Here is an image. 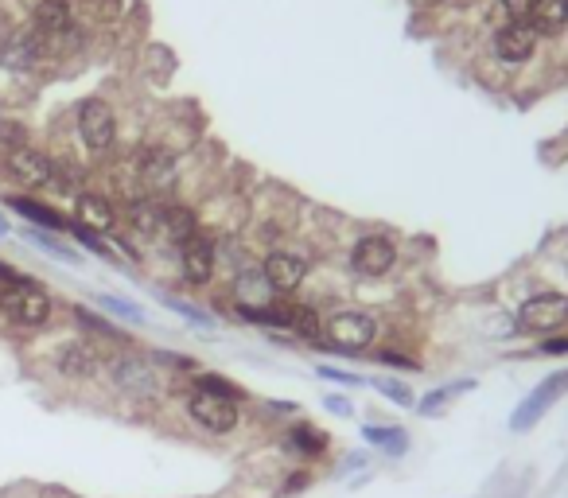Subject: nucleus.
<instances>
[{
	"label": "nucleus",
	"mask_w": 568,
	"mask_h": 498,
	"mask_svg": "<svg viewBox=\"0 0 568 498\" xmlns=\"http://www.w3.org/2000/svg\"><path fill=\"white\" fill-rule=\"evenodd\" d=\"M0 312L20 327H43L51 320V296L36 281L16 277L12 285H0Z\"/></svg>",
	"instance_id": "1"
},
{
	"label": "nucleus",
	"mask_w": 568,
	"mask_h": 498,
	"mask_svg": "<svg viewBox=\"0 0 568 498\" xmlns=\"http://www.w3.org/2000/svg\"><path fill=\"white\" fill-rule=\"evenodd\" d=\"M187 413H191V421L199 428H207L214 436H226V432H234L238 421H242V413H238V401L234 397H226V393H214V390H199L187 397Z\"/></svg>",
	"instance_id": "2"
},
{
	"label": "nucleus",
	"mask_w": 568,
	"mask_h": 498,
	"mask_svg": "<svg viewBox=\"0 0 568 498\" xmlns=\"http://www.w3.org/2000/svg\"><path fill=\"white\" fill-rule=\"evenodd\" d=\"M78 137H82V144L90 152H109L113 141H117V117H113V109L106 102H98V98L82 102L78 106Z\"/></svg>",
	"instance_id": "3"
},
{
	"label": "nucleus",
	"mask_w": 568,
	"mask_h": 498,
	"mask_svg": "<svg viewBox=\"0 0 568 498\" xmlns=\"http://www.w3.org/2000/svg\"><path fill=\"white\" fill-rule=\"evenodd\" d=\"M518 323H522L526 331H537V335L565 327L568 323V296L565 292H537V296H530V300L518 308Z\"/></svg>",
	"instance_id": "4"
},
{
	"label": "nucleus",
	"mask_w": 568,
	"mask_h": 498,
	"mask_svg": "<svg viewBox=\"0 0 568 498\" xmlns=\"http://www.w3.org/2000/svg\"><path fill=\"white\" fill-rule=\"evenodd\" d=\"M327 339H331V347L355 355V351H366L378 339V323L370 320L366 312H335L327 320Z\"/></svg>",
	"instance_id": "5"
},
{
	"label": "nucleus",
	"mask_w": 568,
	"mask_h": 498,
	"mask_svg": "<svg viewBox=\"0 0 568 498\" xmlns=\"http://www.w3.org/2000/svg\"><path fill=\"white\" fill-rule=\"evenodd\" d=\"M4 164H8L12 179H20L28 191H39V187H47L55 179V164L39 148H32V144H12Z\"/></svg>",
	"instance_id": "6"
},
{
	"label": "nucleus",
	"mask_w": 568,
	"mask_h": 498,
	"mask_svg": "<svg viewBox=\"0 0 568 498\" xmlns=\"http://www.w3.org/2000/svg\"><path fill=\"white\" fill-rule=\"evenodd\" d=\"M565 390H568V370L549 374V378H545V382H541V386H537V390L518 405V413L510 417V428H514V432H526V428H530L533 421H537V417H541V413H545V409H549V405H553V401H557Z\"/></svg>",
	"instance_id": "7"
},
{
	"label": "nucleus",
	"mask_w": 568,
	"mask_h": 498,
	"mask_svg": "<svg viewBox=\"0 0 568 498\" xmlns=\"http://www.w3.org/2000/svg\"><path fill=\"white\" fill-rule=\"evenodd\" d=\"M393 261H397V246H393V238L386 234H370V238H362L351 253V265H355V273L362 277H386L393 269Z\"/></svg>",
	"instance_id": "8"
},
{
	"label": "nucleus",
	"mask_w": 568,
	"mask_h": 498,
	"mask_svg": "<svg viewBox=\"0 0 568 498\" xmlns=\"http://www.w3.org/2000/svg\"><path fill=\"white\" fill-rule=\"evenodd\" d=\"M533 47H537V32L526 20H510V24H502L495 32V55L502 63H510V67L526 63L533 55Z\"/></svg>",
	"instance_id": "9"
},
{
	"label": "nucleus",
	"mask_w": 568,
	"mask_h": 498,
	"mask_svg": "<svg viewBox=\"0 0 568 498\" xmlns=\"http://www.w3.org/2000/svg\"><path fill=\"white\" fill-rule=\"evenodd\" d=\"M179 265H183V277L191 285H207L214 277V246L199 230L187 242H179Z\"/></svg>",
	"instance_id": "10"
},
{
	"label": "nucleus",
	"mask_w": 568,
	"mask_h": 498,
	"mask_svg": "<svg viewBox=\"0 0 568 498\" xmlns=\"http://www.w3.org/2000/svg\"><path fill=\"white\" fill-rule=\"evenodd\" d=\"M265 281H269V288L273 292H292V288L304 285V277H308V261L304 257H296V253H284V249H277V253H269L265 257Z\"/></svg>",
	"instance_id": "11"
},
{
	"label": "nucleus",
	"mask_w": 568,
	"mask_h": 498,
	"mask_svg": "<svg viewBox=\"0 0 568 498\" xmlns=\"http://www.w3.org/2000/svg\"><path fill=\"white\" fill-rule=\"evenodd\" d=\"M113 382L133 397H152L156 393V370L144 358H117L113 362Z\"/></svg>",
	"instance_id": "12"
},
{
	"label": "nucleus",
	"mask_w": 568,
	"mask_h": 498,
	"mask_svg": "<svg viewBox=\"0 0 568 498\" xmlns=\"http://www.w3.org/2000/svg\"><path fill=\"white\" fill-rule=\"evenodd\" d=\"M269 292H273V288L265 281V273H238V281H234V300H238V308L246 312L249 320H257L261 312L273 308Z\"/></svg>",
	"instance_id": "13"
},
{
	"label": "nucleus",
	"mask_w": 568,
	"mask_h": 498,
	"mask_svg": "<svg viewBox=\"0 0 568 498\" xmlns=\"http://www.w3.org/2000/svg\"><path fill=\"white\" fill-rule=\"evenodd\" d=\"M526 24L537 36H561L568 28V0H530Z\"/></svg>",
	"instance_id": "14"
},
{
	"label": "nucleus",
	"mask_w": 568,
	"mask_h": 498,
	"mask_svg": "<svg viewBox=\"0 0 568 498\" xmlns=\"http://www.w3.org/2000/svg\"><path fill=\"white\" fill-rule=\"evenodd\" d=\"M98 366H102L98 351L90 343H82V339L59 347V355H55V370L67 374V378H90V374H98Z\"/></svg>",
	"instance_id": "15"
},
{
	"label": "nucleus",
	"mask_w": 568,
	"mask_h": 498,
	"mask_svg": "<svg viewBox=\"0 0 568 498\" xmlns=\"http://www.w3.org/2000/svg\"><path fill=\"white\" fill-rule=\"evenodd\" d=\"M74 214H78V226H86V230H94V234L117 226V211H113V203H109L106 195H78Z\"/></svg>",
	"instance_id": "16"
},
{
	"label": "nucleus",
	"mask_w": 568,
	"mask_h": 498,
	"mask_svg": "<svg viewBox=\"0 0 568 498\" xmlns=\"http://www.w3.org/2000/svg\"><path fill=\"white\" fill-rule=\"evenodd\" d=\"M141 179L152 191L172 187V183H176V164H172V156H168L164 148H148L141 156Z\"/></svg>",
	"instance_id": "17"
},
{
	"label": "nucleus",
	"mask_w": 568,
	"mask_h": 498,
	"mask_svg": "<svg viewBox=\"0 0 568 498\" xmlns=\"http://www.w3.org/2000/svg\"><path fill=\"white\" fill-rule=\"evenodd\" d=\"M74 16H71V4L67 0H39L36 8V28L47 32V36H63L71 32Z\"/></svg>",
	"instance_id": "18"
},
{
	"label": "nucleus",
	"mask_w": 568,
	"mask_h": 498,
	"mask_svg": "<svg viewBox=\"0 0 568 498\" xmlns=\"http://www.w3.org/2000/svg\"><path fill=\"white\" fill-rule=\"evenodd\" d=\"M129 222L141 234H148V238L164 234V203H156V199H133L129 203Z\"/></svg>",
	"instance_id": "19"
},
{
	"label": "nucleus",
	"mask_w": 568,
	"mask_h": 498,
	"mask_svg": "<svg viewBox=\"0 0 568 498\" xmlns=\"http://www.w3.org/2000/svg\"><path fill=\"white\" fill-rule=\"evenodd\" d=\"M8 207H12V211H20L28 222H36L39 230H67V222H63L59 214L51 211V207H43V203H36V199H28V195L8 199Z\"/></svg>",
	"instance_id": "20"
},
{
	"label": "nucleus",
	"mask_w": 568,
	"mask_h": 498,
	"mask_svg": "<svg viewBox=\"0 0 568 498\" xmlns=\"http://www.w3.org/2000/svg\"><path fill=\"white\" fill-rule=\"evenodd\" d=\"M164 234L176 242H187L195 234V214L187 207H164Z\"/></svg>",
	"instance_id": "21"
},
{
	"label": "nucleus",
	"mask_w": 568,
	"mask_h": 498,
	"mask_svg": "<svg viewBox=\"0 0 568 498\" xmlns=\"http://www.w3.org/2000/svg\"><path fill=\"white\" fill-rule=\"evenodd\" d=\"M24 238H28L36 249H43V253L59 257V261H78V253H74V249H67L63 242H55V238H51L47 230H39V226H28V230H24Z\"/></svg>",
	"instance_id": "22"
},
{
	"label": "nucleus",
	"mask_w": 568,
	"mask_h": 498,
	"mask_svg": "<svg viewBox=\"0 0 568 498\" xmlns=\"http://www.w3.org/2000/svg\"><path fill=\"white\" fill-rule=\"evenodd\" d=\"M288 444L300 452V456H320L323 448H327V436H320V432H312L308 425L292 428V436H288Z\"/></svg>",
	"instance_id": "23"
},
{
	"label": "nucleus",
	"mask_w": 568,
	"mask_h": 498,
	"mask_svg": "<svg viewBox=\"0 0 568 498\" xmlns=\"http://www.w3.org/2000/svg\"><path fill=\"white\" fill-rule=\"evenodd\" d=\"M366 440H374V444H382V448H390V456H401L405 452V432L401 428H378V425H370L366 428Z\"/></svg>",
	"instance_id": "24"
},
{
	"label": "nucleus",
	"mask_w": 568,
	"mask_h": 498,
	"mask_svg": "<svg viewBox=\"0 0 568 498\" xmlns=\"http://www.w3.org/2000/svg\"><path fill=\"white\" fill-rule=\"evenodd\" d=\"M98 304H102L106 312H113V316H121V320H129V323H141V320H144L141 308H133V304L117 300V296H98Z\"/></svg>",
	"instance_id": "25"
},
{
	"label": "nucleus",
	"mask_w": 568,
	"mask_h": 498,
	"mask_svg": "<svg viewBox=\"0 0 568 498\" xmlns=\"http://www.w3.org/2000/svg\"><path fill=\"white\" fill-rule=\"evenodd\" d=\"M467 386H471V382H460V386H452V390H432V393L425 397V401H421V413H436V409H440V405H444V401H448L452 393H456V390H467Z\"/></svg>",
	"instance_id": "26"
},
{
	"label": "nucleus",
	"mask_w": 568,
	"mask_h": 498,
	"mask_svg": "<svg viewBox=\"0 0 568 498\" xmlns=\"http://www.w3.org/2000/svg\"><path fill=\"white\" fill-rule=\"evenodd\" d=\"M74 316H78V323H82V327H90V331H98V335H106V339H117V331H113V327H109L106 320H98V316H90L86 308H78Z\"/></svg>",
	"instance_id": "27"
},
{
	"label": "nucleus",
	"mask_w": 568,
	"mask_h": 498,
	"mask_svg": "<svg viewBox=\"0 0 568 498\" xmlns=\"http://www.w3.org/2000/svg\"><path fill=\"white\" fill-rule=\"evenodd\" d=\"M378 390L386 393V397H393L397 405H413V393L405 390L401 382H390V378H382V382H378Z\"/></svg>",
	"instance_id": "28"
},
{
	"label": "nucleus",
	"mask_w": 568,
	"mask_h": 498,
	"mask_svg": "<svg viewBox=\"0 0 568 498\" xmlns=\"http://www.w3.org/2000/svg\"><path fill=\"white\" fill-rule=\"evenodd\" d=\"M71 230H74V238H78V242H82V246H86V249H94L98 257H109V249L102 246L98 238H94V230H86V226H71Z\"/></svg>",
	"instance_id": "29"
},
{
	"label": "nucleus",
	"mask_w": 568,
	"mask_h": 498,
	"mask_svg": "<svg viewBox=\"0 0 568 498\" xmlns=\"http://www.w3.org/2000/svg\"><path fill=\"white\" fill-rule=\"evenodd\" d=\"M168 308H176L183 320H191V323H203V327H211V316H203V312H195V308H187L183 300H168Z\"/></svg>",
	"instance_id": "30"
},
{
	"label": "nucleus",
	"mask_w": 568,
	"mask_h": 498,
	"mask_svg": "<svg viewBox=\"0 0 568 498\" xmlns=\"http://www.w3.org/2000/svg\"><path fill=\"white\" fill-rule=\"evenodd\" d=\"M320 374H323V378H335V382H355V386H358L355 374H343V370H331V366H320Z\"/></svg>",
	"instance_id": "31"
},
{
	"label": "nucleus",
	"mask_w": 568,
	"mask_h": 498,
	"mask_svg": "<svg viewBox=\"0 0 568 498\" xmlns=\"http://www.w3.org/2000/svg\"><path fill=\"white\" fill-rule=\"evenodd\" d=\"M327 409H331V413H339V417H347V413H351V405H347V401H339V397H327Z\"/></svg>",
	"instance_id": "32"
},
{
	"label": "nucleus",
	"mask_w": 568,
	"mask_h": 498,
	"mask_svg": "<svg viewBox=\"0 0 568 498\" xmlns=\"http://www.w3.org/2000/svg\"><path fill=\"white\" fill-rule=\"evenodd\" d=\"M16 277H20V273H16V269H12L8 261H0V285H12Z\"/></svg>",
	"instance_id": "33"
},
{
	"label": "nucleus",
	"mask_w": 568,
	"mask_h": 498,
	"mask_svg": "<svg viewBox=\"0 0 568 498\" xmlns=\"http://www.w3.org/2000/svg\"><path fill=\"white\" fill-rule=\"evenodd\" d=\"M545 351H549V355H561V351H568V339H553V343H545Z\"/></svg>",
	"instance_id": "34"
},
{
	"label": "nucleus",
	"mask_w": 568,
	"mask_h": 498,
	"mask_svg": "<svg viewBox=\"0 0 568 498\" xmlns=\"http://www.w3.org/2000/svg\"><path fill=\"white\" fill-rule=\"evenodd\" d=\"M0 234H8V222H4V214H0Z\"/></svg>",
	"instance_id": "35"
}]
</instances>
